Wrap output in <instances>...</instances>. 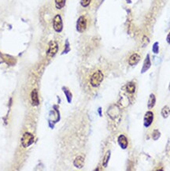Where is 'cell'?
Returning <instances> with one entry per match:
<instances>
[{"label": "cell", "instance_id": "5bb4252c", "mask_svg": "<svg viewBox=\"0 0 170 171\" xmlns=\"http://www.w3.org/2000/svg\"><path fill=\"white\" fill-rule=\"evenodd\" d=\"M170 114V108L168 106H166L162 108V115L164 118H167Z\"/></svg>", "mask_w": 170, "mask_h": 171}, {"label": "cell", "instance_id": "52a82bcc", "mask_svg": "<svg viewBox=\"0 0 170 171\" xmlns=\"http://www.w3.org/2000/svg\"><path fill=\"white\" fill-rule=\"evenodd\" d=\"M154 121V113L152 111H147L144 115V125L149 127Z\"/></svg>", "mask_w": 170, "mask_h": 171}, {"label": "cell", "instance_id": "ba28073f", "mask_svg": "<svg viewBox=\"0 0 170 171\" xmlns=\"http://www.w3.org/2000/svg\"><path fill=\"white\" fill-rule=\"evenodd\" d=\"M140 55L137 54V53H135V54H133V55L130 56L129 59H128V64L132 66H136V64L140 61Z\"/></svg>", "mask_w": 170, "mask_h": 171}, {"label": "cell", "instance_id": "2e32d148", "mask_svg": "<svg viewBox=\"0 0 170 171\" xmlns=\"http://www.w3.org/2000/svg\"><path fill=\"white\" fill-rule=\"evenodd\" d=\"M54 2H55L56 8L60 10V9L63 8L66 4V0H54Z\"/></svg>", "mask_w": 170, "mask_h": 171}, {"label": "cell", "instance_id": "e0dca14e", "mask_svg": "<svg viewBox=\"0 0 170 171\" xmlns=\"http://www.w3.org/2000/svg\"><path fill=\"white\" fill-rule=\"evenodd\" d=\"M110 152H108L106 154L104 157V159H103V166H107V163L109 162V159H110Z\"/></svg>", "mask_w": 170, "mask_h": 171}, {"label": "cell", "instance_id": "3957f363", "mask_svg": "<svg viewBox=\"0 0 170 171\" xmlns=\"http://www.w3.org/2000/svg\"><path fill=\"white\" fill-rule=\"evenodd\" d=\"M54 29L57 32H61L63 28V24H62V17L59 14H57L54 18L53 21Z\"/></svg>", "mask_w": 170, "mask_h": 171}, {"label": "cell", "instance_id": "7a4b0ae2", "mask_svg": "<svg viewBox=\"0 0 170 171\" xmlns=\"http://www.w3.org/2000/svg\"><path fill=\"white\" fill-rule=\"evenodd\" d=\"M33 141H34V137L29 133H25L21 138V144L25 148H27V147L31 145L33 143Z\"/></svg>", "mask_w": 170, "mask_h": 171}, {"label": "cell", "instance_id": "8fae6325", "mask_svg": "<svg viewBox=\"0 0 170 171\" xmlns=\"http://www.w3.org/2000/svg\"><path fill=\"white\" fill-rule=\"evenodd\" d=\"M126 91L130 94H133L136 92V84L132 81L128 83L126 85Z\"/></svg>", "mask_w": 170, "mask_h": 171}, {"label": "cell", "instance_id": "4fadbf2b", "mask_svg": "<svg viewBox=\"0 0 170 171\" xmlns=\"http://www.w3.org/2000/svg\"><path fill=\"white\" fill-rule=\"evenodd\" d=\"M156 103V98L155 95L154 94H151L150 95V98H149V101H148V108L149 109H152V108L154 106Z\"/></svg>", "mask_w": 170, "mask_h": 171}, {"label": "cell", "instance_id": "d6986e66", "mask_svg": "<svg viewBox=\"0 0 170 171\" xmlns=\"http://www.w3.org/2000/svg\"><path fill=\"white\" fill-rule=\"evenodd\" d=\"M91 1H92V0H81V6L84 7H87V6H89V4L91 3Z\"/></svg>", "mask_w": 170, "mask_h": 171}, {"label": "cell", "instance_id": "30bf717a", "mask_svg": "<svg viewBox=\"0 0 170 171\" xmlns=\"http://www.w3.org/2000/svg\"><path fill=\"white\" fill-rule=\"evenodd\" d=\"M73 164H74V166L77 168H79V169L82 168L84 166V157L81 156V155L77 156V158H75Z\"/></svg>", "mask_w": 170, "mask_h": 171}, {"label": "cell", "instance_id": "ffe728a7", "mask_svg": "<svg viewBox=\"0 0 170 171\" xmlns=\"http://www.w3.org/2000/svg\"><path fill=\"white\" fill-rule=\"evenodd\" d=\"M153 51L155 54H157L158 52V45H157V43H156L154 45V47H153Z\"/></svg>", "mask_w": 170, "mask_h": 171}, {"label": "cell", "instance_id": "277c9868", "mask_svg": "<svg viewBox=\"0 0 170 171\" xmlns=\"http://www.w3.org/2000/svg\"><path fill=\"white\" fill-rule=\"evenodd\" d=\"M86 28H87V19H86V17L84 16H81L77 21V31L80 32H83L86 30Z\"/></svg>", "mask_w": 170, "mask_h": 171}, {"label": "cell", "instance_id": "44dd1931", "mask_svg": "<svg viewBox=\"0 0 170 171\" xmlns=\"http://www.w3.org/2000/svg\"><path fill=\"white\" fill-rule=\"evenodd\" d=\"M167 41H168V43H169L170 44V32L169 33L168 36H167Z\"/></svg>", "mask_w": 170, "mask_h": 171}, {"label": "cell", "instance_id": "8992f818", "mask_svg": "<svg viewBox=\"0 0 170 171\" xmlns=\"http://www.w3.org/2000/svg\"><path fill=\"white\" fill-rule=\"evenodd\" d=\"M107 114H108V115L111 118L114 119L119 116L120 109L116 105L111 106L109 108V110H107Z\"/></svg>", "mask_w": 170, "mask_h": 171}, {"label": "cell", "instance_id": "5b68a950", "mask_svg": "<svg viewBox=\"0 0 170 171\" xmlns=\"http://www.w3.org/2000/svg\"><path fill=\"white\" fill-rule=\"evenodd\" d=\"M58 51V45L55 41H51L49 44V47L47 51V56L53 57L54 55H56V53Z\"/></svg>", "mask_w": 170, "mask_h": 171}, {"label": "cell", "instance_id": "9a60e30c", "mask_svg": "<svg viewBox=\"0 0 170 171\" xmlns=\"http://www.w3.org/2000/svg\"><path fill=\"white\" fill-rule=\"evenodd\" d=\"M150 66H151V60H150V57H149V55H148L147 58V59L145 60L144 64H143V67H142V73H144L145 71H147L149 68H150Z\"/></svg>", "mask_w": 170, "mask_h": 171}, {"label": "cell", "instance_id": "ac0fdd59", "mask_svg": "<svg viewBox=\"0 0 170 171\" xmlns=\"http://www.w3.org/2000/svg\"><path fill=\"white\" fill-rule=\"evenodd\" d=\"M160 135H161V134H160L159 131L156 129V130H154V131L153 132V135H152V137H153L154 140H157L158 138L160 137Z\"/></svg>", "mask_w": 170, "mask_h": 171}, {"label": "cell", "instance_id": "7c38bea8", "mask_svg": "<svg viewBox=\"0 0 170 171\" xmlns=\"http://www.w3.org/2000/svg\"><path fill=\"white\" fill-rule=\"evenodd\" d=\"M31 97H32V103L34 106H37L39 104V99H38V93L36 89L33 90L31 94Z\"/></svg>", "mask_w": 170, "mask_h": 171}, {"label": "cell", "instance_id": "9c48e42d", "mask_svg": "<svg viewBox=\"0 0 170 171\" xmlns=\"http://www.w3.org/2000/svg\"><path fill=\"white\" fill-rule=\"evenodd\" d=\"M118 144L122 149H126L128 144V139L125 135H121L118 137Z\"/></svg>", "mask_w": 170, "mask_h": 171}, {"label": "cell", "instance_id": "6da1fadb", "mask_svg": "<svg viewBox=\"0 0 170 171\" xmlns=\"http://www.w3.org/2000/svg\"><path fill=\"white\" fill-rule=\"evenodd\" d=\"M103 78H104L103 74L101 71H97V72L94 73L92 74V76H91L90 83H91L92 86L98 87L100 85V84L102 82Z\"/></svg>", "mask_w": 170, "mask_h": 171}]
</instances>
